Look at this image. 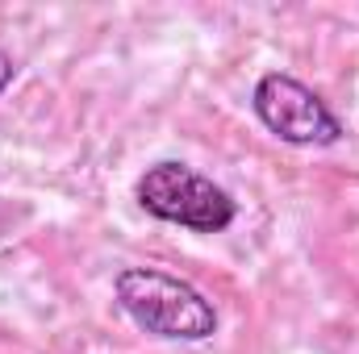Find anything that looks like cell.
I'll return each mask as SVG.
<instances>
[{"instance_id": "6da1fadb", "label": "cell", "mask_w": 359, "mask_h": 354, "mask_svg": "<svg viewBox=\"0 0 359 354\" xmlns=\"http://www.w3.org/2000/svg\"><path fill=\"white\" fill-rule=\"evenodd\" d=\"M117 304L126 317L168 342H205L217 334V309L192 283L155 267H126L117 275Z\"/></svg>"}, {"instance_id": "7a4b0ae2", "label": "cell", "mask_w": 359, "mask_h": 354, "mask_svg": "<svg viewBox=\"0 0 359 354\" xmlns=\"http://www.w3.org/2000/svg\"><path fill=\"white\" fill-rule=\"evenodd\" d=\"M138 204L151 217L196 229V234H222L238 213L226 187H217L209 176L172 159L147 167V176L138 179Z\"/></svg>"}, {"instance_id": "3957f363", "label": "cell", "mask_w": 359, "mask_h": 354, "mask_svg": "<svg viewBox=\"0 0 359 354\" xmlns=\"http://www.w3.org/2000/svg\"><path fill=\"white\" fill-rule=\"evenodd\" d=\"M255 117L288 146H334L343 138V121L326 108V100L292 76L271 71L255 84Z\"/></svg>"}, {"instance_id": "277c9868", "label": "cell", "mask_w": 359, "mask_h": 354, "mask_svg": "<svg viewBox=\"0 0 359 354\" xmlns=\"http://www.w3.org/2000/svg\"><path fill=\"white\" fill-rule=\"evenodd\" d=\"M13 76H17V63H13V59H8V55L0 50V92L13 84Z\"/></svg>"}]
</instances>
